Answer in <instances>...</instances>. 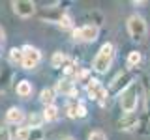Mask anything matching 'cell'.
I'll use <instances>...</instances> for the list:
<instances>
[{
	"mask_svg": "<svg viewBox=\"0 0 150 140\" xmlns=\"http://www.w3.org/2000/svg\"><path fill=\"white\" fill-rule=\"evenodd\" d=\"M88 140H107V136H105L103 131H92V133L88 134Z\"/></svg>",
	"mask_w": 150,
	"mask_h": 140,
	"instance_id": "cell-21",
	"label": "cell"
},
{
	"mask_svg": "<svg viewBox=\"0 0 150 140\" xmlns=\"http://www.w3.org/2000/svg\"><path fill=\"white\" fill-rule=\"evenodd\" d=\"M141 60H143V56H141L139 50H131V52L128 54V65L129 67H137V65L141 64Z\"/></svg>",
	"mask_w": 150,
	"mask_h": 140,
	"instance_id": "cell-17",
	"label": "cell"
},
{
	"mask_svg": "<svg viewBox=\"0 0 150 140\" xmlns=\"http://www.w3.org/2000/svg\"><path fill=\"white\" fill-rule=\"evenodd\" d=\"M11 6L19 17H32L36 11V4L30 0H15V2H11Z\"/></svg>",
	"mask_w": 150,
	"mask_h": 140,
	"instance_id": "cell-8",
	"label": "cell"
},
{
	"mask_svg": "<svg viewBox=\"0 0 150 140\" xmlns=\"http://www.w3.org/2000/svg\"><path fill=\"white\" fill-rule=\"evenodd\" d=\"M86 93H88L90 99L100 101V103H103V101H105V97H107V90L103 88V84L100 80H96V78H92V80L86 84Z\"/></svg>",
	"mask_w": 150,
	"mask_h": 140,
	"instance_id": "cell-7",
	"label": "cell"
},
{
	"mask_svg": "<svg viewBox=\"0 0 150 140\" xmlns=\"http://www.w3.org/2000/svg\"><path fill=\"white\" fill-rule=\"evenodd\" d=\"M23 120H25V114H23V110L17 108V106H11V108L6 112V121H8V123L19 125Z\"/></svg>",
	"mask_w": 150,
	"mask_h": 140,
	"instance_id": "cell-11",
	"label": "cell"
},
{
	"mask_svg": "<svg viewBox=\"0 0 150 140\" xmlns=\"http://www.w3.org/2000/svg\"><path fill=\"white\" fill-rule=\"evenodd\" d=\"M17 95L19 97H28L32 93V84L28 82V80H21V82H17Z\"/></svg>",
	"mask_w": 150,
	"mask_h": 140,
	"instance_id": "cell-14",
	"label": "cell"
},
{
	"mask_svg": "<svg viewBox=\"0 0 150 140\" xmlns=\"http://www.w3.org/2000/svg\"><path fill=\"white\" fill-rule=\"evenodd\" d=\"M146 21H144L141 15H131L128 19V34L131 39L135 41H143L144 36H146Z\"/></svg>",
	"mask_w": 150,
	"mask_h": 140,
	"instance_id": "cell-3",
	"label": "cell"
},
{
	"mask_svg": "<svg viewBox=\"0 0 150 140\" xmlns=\"http://www.w3.org/2000/svg\"><path fill=\"white\" fill-rule=\"evenodd\" d=\"M69 64H71V62L68 60V56H66L62 50L54 52V54H53V58H51V65H53V67H64V69H66Z\"/></svg>",
	"mask_w": 150,
	"mask_h": 140,
	"instance_id": "cell-12",
	"label": "cell"
},
{
	"mask_svg": "<svg viewBox=\"0 0 150 140\" xmlns=\"http://www.w3.org/2000/svg\"><path fill=\"white\" fill-rule=\"evenodd\" d=\"M54 92L62 93V95H68V97H75L77 95V88H75V82L69 80V78H60L54 86Z\"/></svg>",
	"mask_w": 150,
	"mask_h": 140,
	"instance_id": "cell-9",
	"label": "cell"
},
{
	"mask_svg": "<svg viewBox=\"0 0 150 140\" xmlns=\"http://www.w3.org/2000/svg\"><path fill=\"white\" fill-rule=\"evenodd\" d=\"M137 103H139V86H137V82H131L120 95V108L126 114H131L137 108Z\"/></svg>",
	"mask_w": 150,
	"mask_h": 140,
	"instance_id": "cell-2",
	"label": "cell"
},
{
	"mask_svg": "<svg viewBox=\"0 0 150 140\" xmlns=\"http://www.w3.org/2000/svg\"><path fill=\"white\" fill-rule=\"evenodd\" d=\"M83 101L79 99H71L68 103V106H66V110H68V116L69 118H79V106H81Z\"/></svg>",
	"mask_w": 150,
	"mask_h": 140,
	"instance_id": "cell-15",
	"label": "cell"
},
{
	"mask_svg": "<svg viewBox=\"0 0 150 140\" xmlns=\"http://www.w3.org/2000/svg\"><path fill=\"white\" fill-rule=\"evenodd\" d=\"M32 134V129L30 127H19L17 133H15V140H28Z\"/></svg>",
	"mask_w": 150,
	"mask_h": 140,
	"instance_id": "cell-19",
	"label": "cell"
},
{
	"mask_svg": "<svg viewBox=\"0 0 150 140\" xmlns=\"http://www.w3.org/2000/svg\"><path fill=\"white\" fill-rule=\"evenodd\" d=\"M28 121H30V127H40L41 121H43V116H40V114H32L30 118H28Z\"/></svg>",
	"mask_w": 150,
	"mask_h": 140,
	"instance_id": "cell-20",
	"label": "cell"
},
{
	"mask_svg": "<svg viewBox=\"0 0 150 140\" xmlns=\"http://www.w3.org/2000/svg\"><path fill=\"white\" fill-rule=\"evenodd\" d=\"M58 24L62 26V28H71V17H69V15H66V13H64V15L60 17Z\"/></svg>",
	"mask_w": 150,
	"mask_h": 140,
	"instance_id": "cell-22",
	"label": "cell"
},
{
	"mask_svg": "<svg viewBox=\"0 0 150 140\" xmlns=\"http://www.w3.org/2000/svg\"><path fill=\"white\" fill-rule=\"evenodd\" d=\"M4 39H6V34H4V30L0 28V43H4Z\"/></svg>",
	"mask_w": 150,
	"mask_h": 140,
	"instance_id": "cell-25",
	"label": "cell"
},
{
	"mask_svg": "<svg viewBox=\"0 0 150 140\" xmlns=\"http://www.w3.org/2000/svg\"><path fill=\"white\" fill-rule=\"evenodd\" d=\"M43 120L45 121H53V120H56L58 118V106L56 105H51V106H45V110H43Z\"/></svg>",
	"mask_w": 150,
	"mask_h": 140,
	"instance_id": "cell-16",
	"label": "cell"
},
{
	"mask_svg": "<svg viewBox=\"0 0 150 140\" xmlns=\"http://www.w3.org/2000/svg\"><path fill=\"white\" fill-rule=\"evenodd\" d=\"M131 82H133L131 75L128 71H122V73H118L115 78H112V82L109 86V93L111 95H122V92H124Z\"/></svg>",
	"mask_w": 150,
	"mask_h": 140,
	"instance_id": "cell-4",
	"label": "cell"
},
{
	"mask_svg": "<svg viewBox=\"0 0 150 140\" xmlns=\"http://www.w3.org/2000/svg\"><path fill=\"white\" fill-rule=\"evenodd\" d=\"M54 95H56V92L53 88H43L41 93H40V101L43 103L45 106H51V105H54Z\"/></svg>",
	"mask_w": 150,
	"mask_h": 140,
	"instance_id": "cell-13",
	"label": "cell"
},
{
	"mask_svg": "<svg viewBox=\"0 0 150 140\" xmlns=\"http://www.w3.org/2000/svg\"><path fill=\"white\" fill-rule=\"evenodd\" d=\"M146 108H148V114H150V90H148V101H146Z\"/></svg>",
	"mask_w": 150,
	"mask_h": 140,
	"instance_id": "cell-26",
	"label": "cell"
},
{
	"mask_svg": "<svg viewBox=\"0 0 150 140\" xmlns=\"http://www.w3.org/2000/svg\"><path fill=\"white\" fill-rule=\"evenodd\" d=\"M112 58H115V47H112V43H103L101 49L98 50V54L92 60V69L96 73H107L112 64Z\"/></svg>",
	"mask_w": 150,
	"mask_h": 140,
	"instance_id": "cell-1",
	"label": "cell"
},
{
	"mask_svg": "<svg viewBox=\"0 0 150 140\" xmlns=\"http://www.w3.org/2000/svg\"><path fill=\"white\" fill-rule=\"evenodd\" d=\"M0 140H11V134L6 127H0Z\"/></svg>",
	"mask_w": 150,
	"mask_h": 140,
	"instance_id": "cell-23",
	"label": "cell"
},
{
	"mask_svg": "<svg viewBox=\"0 0 150 140\" xmlns=\"http://www.w3.org/2000/svg\"><path fill=\"white\" fill-rule=\"evenodd\" d=\"M137 125H139V116L135 114V112H131V114H124L118 120V129H122V131H133Z\"/></svg>",
	"mask_w": 150,
	"mask_h": 140,
	"instance_id": "cell-10",
	"label": "cell"
},
{
	"mask_svg": "<svg viewBox=\"0 0 150 140\" xmlns=\"http://www.w3.org/2000/svg\"><path fill=\"white\" fill-rule=\"evenodd\" d=\"M98 34H100V28L96 24H84L81 28H75L73 30V37L79 41H84V43H92V41L98 39Z\"/></svg>",
	"mask_w": 150,
	"mask_h": 140,
	"instance_id": "cell-5",
	"label": "cell"
},
{
	"mask_svg": "<svg viewBox=\"0 0 150 140\" xmlns=\"http://www.w3.org/2000/svg\"><path fill=\"white\" fill-rule=\"evenodd\" d=\"M9 62L11 64H23V49H11L9 50Z\"/></svg>",
	"mask_w": 150,
	"mask_h": 140,
	"instance_id": "cell-18",
	"label": "cell"
},
{
	"mask_svg": "<svg viewBox=\"0 0 150 140\" xmlns=\"http://www.w3.org/2000/svg\"><path fill=\"white\" fill-rule=\"evenodd\" d=\"M40 60H41V52L38 49H34V47H30V45L23 47V64L21 65L25 69L36 67V65L40 64Z\"/></svg>",
	"mask_w": 150,
	"mask_h": 140,
	"instance_id": "cell-6",
	"label": "cell"
},
{
	"mask_svg": "<svg viewBox=\"0 0 150 140\" xmlns=\"http://www.w3.org/2000/svg\"><path fill=\"white\" fill-rule=\"evenodd\" d=\"M64 140H73V138H71V136H66V138H64Z\"/></svg>",
	"mask_w": 150,
	"mask_h": 140,
	"instance_id": "cell-27",
	"label": "cell"
},
{
	"mask_svg": "<svg viewBox=\"0 0 150 140\" xmlns=\"http://www.w3.org/2000/svg\"><path fill=\"white\" fill-rule=\"evenodd\" d=\"M86 116V106L81 103V106H79V118H84Z\"/></svg>",
	"mask_w": 150,
	"mask_h": 140,
	"instance_id": "cell-24",
	"label": "cell"
}]
</instances>
